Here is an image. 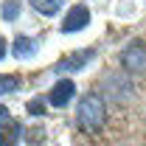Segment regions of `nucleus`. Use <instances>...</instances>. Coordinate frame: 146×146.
Here are the masks:
<instances>
[{"instance_id":"obj_1","label":"nucleus","mask_w":146,"mask_h":146,"mask_svg":"<svg viewBox=\"0 0 146 146\" xmlns=\"http://www.w3.org/2000/svg\"><path fill=\"white\" fill-rule=\"evenodd\" d=\"M76 118H79V127L84 132H98L104 127V121H107V104H104V98L96 96V93L82 96L79 110H76Z\"/></svg>"},{"instance_id":"obj_2","label":"nucleus","mask_w":146,"mask_h":146,"mask_svg":"<svg viewBox=\"0 0 146 146\" xmlns=\"http://www.w3.org/2000/svg\"><path fill=\"white\" fill-rule=\"evenodd\" d=\"M121 65L132 76H143L146 73V45L143 42H132L127 51L121 54Z\"/></svg>"},{"instance_id":"obj_3","label":"nucleus","mask_w":146,"mask_h":146,"mask_svg":"<svg viewBox=\"0 0 146 146\" xmlns=\"http://www.w3.org/2000/svg\"><path fill=\"white\" fill-rule=\"evenodd\" d=\"M73 96H76V82L59 79L54 87H51V93H48V104H51V107H65Z\"/></svg>"},{"instance_id":"obj_4","label":"nucleus","mask_w":146,"mask_h":146,"mask_svg":"<svg viewBox=\"0 0 146 146\" xmlns=\"http://www.w3.org/2000/svg\"><path fill=\"white\" fill-rule=\"evenodd\" d=\"M87 23H90V11H87V6H73L70 11H68V17L62 20V31H65V34L82 31Z\"/></svg>"},{"instance_id":"obj_5","label":"nucleus","mask_w":146,"mask_h":146,"mask_svg":"<svg viewBox=\"0 0 146 146\" xmlns=\"http://www.w3.org/2000/svg\"><path fill=\"white\" fill-rule=\"evenodd\" d=\"M93 56H96V51H90V48H84L82 54H73V56H68V59H62L59 65H56L54 70L56 73H68V70H82L87 62H90Z\"/></svg>"},{"instance_id":"obj_6","label":"nucleus","mask_w":146,"mask_h":146,"mask_svg":"<svg viewBox=\"0 0 146 146\" xmlns=\"http://www.w3.org/2000/svg\"><path fill=\"white\" fill-rule=\"evenodd\" d=\"M23 135V127L17 121H3L0 124V146H14Z\"/></svg>"},{"instance_id":"obj_7","label":"nucleus","mask_w":146,"mask_h":146,"mask_svg":"<svg viewBox=\"0 0 146 146\" xmlns=\"http://www.w3.org/2000/svg\"><path fill=\"white\" fill-rule=\"evenodd\" d=\"M36 48H39V42H36V39L17 36V39H14V45H11V54L17 56V59H28V56L36 54Z\"/></svg>"},{"instance_id":"obj_8","label":"nucleus","mask_w":146,"mask_h":146,"mask_svg":"<svg viewBox=\"0 0 146 146\" xmlns=\"http://www.w3.org/2000/svg\"><path fill=\"white\" fill-rule=\"evenodd\" d=\"M62 3H65V0H31L34 11H39L42 17H54L56 11L62 9Z\"/></svg>"},{"instance_id":"obj_9","label":"nucleus","mask_w":146,"mask_h":146,"mask_svg":"<svg viewBox=\"0 0 146 146\" xmlns=\"http://www.w3.org/2000/svg\"><path fill=\"white\" fill-rule=\"evenodd\" d=\"M0 14H3V20H17L20 17V0H6Z\"/></svg>"},{"instance_id":"obj_10","label":"nucleus","mask_w":146,"mask_h":146,"mask_svg":"<svg viewBox=\"0 0 146 146\" xmlns=\"http://www.w3.org/2000/svg\"><path fill=\"white\" fill-rule=\"evenodd\" d=\"M20 82L14 76H0V93H9V90H17Z\"/></svg>"},{"instance_id":"obj_11","label":"nucleus","mask_w":146,"mask_h":146,"mask_svg":"<svg viewBox=\"0 0 146 146\" xmlns=\"http://www.w3.org/2000/svg\"><path fill=\"white\" fill-rule=\"evenodd\" d=\"M28 112L39 115V112H42V104H39V101H31V104H28Z\"/></svg>"},{"instance_id":"obj_12","label":"nucleus","mask_w":146,"mask_h":146,"mask_svg":"<svg viewBox=\"0 0 146 146\" xmlns=\"http://www.w3.org/2000/svg\"><path fill=\"white\" fill-rule=\"evenodd\" d=\"M0 121H11V115H9V107H6V104H0Z\"/></svg>"},{"instance_id":"obj_13","label":"nucleus","mask_w":146,"mask_h":146,"mask_svg":"<svg viewBox=\"0 0 146 146\" xmlns=\"http://www.w3.org/2000/svg\"><path fill=\"white\" fill-rule=\"evenodd\" d=\"M3 56H6V39L0 36V59H3Z\"/></svg>"}]
</instances>
